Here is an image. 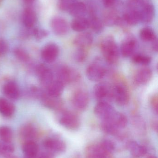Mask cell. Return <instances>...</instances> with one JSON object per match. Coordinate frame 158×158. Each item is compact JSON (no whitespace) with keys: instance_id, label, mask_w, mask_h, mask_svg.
<instances>
[{"instance_id":"6da1fadb","label":"cell","mask_w":158,"mask_h":158,"mask_svg":"<svg viewBox=\"0 0 158 158\" xmlns=\"http://www.w3.org/2000/svg\"><path fill=\"white\" fill-rule=\"evenodd\" d=\"M100 47L107 63L113 64L117 62L119 57L120 50L113 37L108 36L105 37L101 42Z\"/></svg>"},{"instance_id":"7a4b0ae2","label":"cell","mask_w":158,"mask_h":158,"mask_svg":"<svg viewBox=\"0 0 158 158\" xmlns=\"http://www.w3.org/2000/svg\"><path fill=\"white\" fill-rule=\"evenodd\" d=\"M56 77L58 81L64 85L68 84L73 83L79 81L80 74L75 69L66 65H61L56 70Z\"/></svg>"},{"instance_id":"3957f363","label":"cell","mask_w":158,"mask_h":158,"mask_svg":"<svg viewBox=\"0 0 158 158\" xmlns=\"http://www.w3.org/2000/svg\"><path fill=\"white\" fill-rule=\"evenodd\" d=\"M130 100L128 88L122 82H117L112 86V100L121 106L128 105Z\"/></svg>"},{"instance_id":"277c9868","label":"cell","mask_w":158,"mask_h":158,"mask_svg":"<svg viewBox=\"0 0 158 158\" xmlns=\"http://www.w3.org/2000/svg\"><path fill=\"white\" fill-rule=\"evenodd\" d=\"M106 72L105 66L99 61H96L87 67L86 75L90 81L98 82L104 78Z\"/></svg>"},{"instance_id":"5b68a950","label":"cell","mask_w":158,"mask_h":158,"mask_svg":"<svg viewBox=\"0 0 158 158\" xmlns=\"http://www.w3.org/2000/svg\"><path fill=\"white\" fill-rule=\"evenodd\" d=\"M58 121L62 126L71 131L78 130L80 125L79 117L73 112L68 110L62 111Z\"/></svg>"},{"instance_id":"8992f818","label":"cell","mask_w":158,"mask_h":158,"mask_svg":"<svg viewBox=\"0 0 158 158\" xmlns=\"http://www.w3.org/2000/svg\"><path fill=\"white\" fill-rule=\"evenodd\" d=\"M93 95L99 102H108L112 100V86L107 83H98L94 87Z\"/></svg>"},{"instance_id":"52a82bcc","label":"cell","mask_w":158,"mask_h":158,"mask_svg":"<svg viewBox=\"0 0 158 158\" xmlns=\"http://www.w3.org/2000/svg\"><path fill=\"white\" fill-rule=\"evenodd\" d=\"M71 103L73 107L79 111H83L87 108L89 103V96L85 90L79 89L72 95Z\"/></svg>"},{"instance_id":"ba28073f","label":"cell","mask_w":158,"mask_h":158,"mask_svg":"<svg viewBox=\"0 0 158 158\" xmlns=\"http://www.w3.org/2000/svg\"><path fill=\"white\" fill-rule=\"evenodd\" d=\"M43 146L46 151L53 154H59L66 151V144L62 140L55 138L45 139L43 143Z\"/></svg>"},{"instance_id":"9c48e42d","label":"cell","mask_w":158,"mask_h":158,"mask_svg":"<svg viewBox=\"0 0 158 158\" xmlns=\"http://www.w3.org/2000/svg\"><path fill=\"white\" fill-rule=\"evenodd\" d=\"M59 53V48L57 44L54 43L48 44L42 49L41 57L45 63H52L56 60Z\"/></svg>"},{"instance_id":"30bf717a","label":"cell","mask_w":158,"mask_h":158,"mask_svg":"<svg viewBox=\"0 0 158 158\" xmlns=\"http://www.w3.org/2000/svg\"><path fill=\"white\" fill-rule=\"evenodd\" d=\"M110 154L100 143L90 145L86 148L85 150L86 158H111Z\"/></svg>"},{"instance_id":"8fae6325","label":"cell","mask_w":158,"mask_h":158,"mask_svg":"<svg viewBox=\"0 0 158 158\" xmlns=\"http://www.w3.org/2000/svg\"><path fill=\"white\" fill-rule=\"evenodd\" d=\"M116 111L107 102H98L94 107L95 114L102 120L109 118Z\"/></svg>"},{"instance_id":"7c38bea8","label":"cell","mask_w":158,"mask_h":158,"mask_svg":"<svg viewBox=\"0 0 158 158\" xmlns=\"http://www.w3.org/2000/svg\"><path fill=\"white\" fill-rule=\"evenodd\" d=\"M153 73L148 68H143L136 71L133 77V82L135 85L142 86L149 82L152 79Z\"/></svg>"},{"instance_id":"4fadbf2b","label":"cell","mask_w":158,"mask_h":158,"mask_svg":"<svg viewBox=\"0 0 158 158\" xmlns=\"http://www.w3.org/2000/svg\"><path fill=\"white\" fill-rule=\"evenodd\" d=\"M36 71L41 83L44 86L47 87L53 81V73L49 68L45 65L41 64L38 65Z\"/></svg>"},{"instance_id":"5bb4252c","label":"cell","mask_w":158,"mask_h":158,"mask_svg":"<svg viewBox=\"0 0 158 158\" xmlns=\"http://www.w3.org/2000/svg\"><path fill=\"white\" fill-rule=\"evenodd\" d=\"M137 46V42L132 36H128L124 39L121 45L120 52L124 57H128L133 55Z\"/></svg>"},{"instance_id":"9a60e30c","label":"cell","mask_w":158,"mask_h":158,"mask_svg":"<svg viewBox=\"0 0 158 158\" xmlns=\"http://www.w3.org/2000/svg\"><path fill=\"white\" fill-rule=\"evenodd\" d=\"M51 27L54 33L58 36L66 35L68 31L67 22L60 17H55L51 21Z\"/></svg>"},{"instance_id":"2e32d148","label":"cell","mask_w":158,"mask_h":158,"mask_svg":"<svg viewBox=\"0 0 158 158\" xmlns=\"http://www.w3.org/2000/svg\"><path fill=\"white\" fill-rule=\"evenodd\" d=\"M93 37L90 32H82L76 36L73 41L74 45L77 48L86 49L89 48L93 43Z\"/></svg>"},{"instance_id":"e0dca14e","label":"cell","mask_w":158,"mask_h":158,"mask_svg":"<svg viewBox=\"0 0 158 158\" xmlns=\"http://www.w3.org/2000/svg\"><path fill=\"white\" fill-rule=\"evenodd\" d=\"M40 98L45 106L51 109H60L63 105V102L59 97L55 98L50 96L46 92H43Z\"/></svg>"},{"instance_id":"ac0fdd59","label":"cell","mask_w":158,"mask_h":158,"mask_svg":"<svg viewBox=\"0 0 158 158\" xmlns=\"http://www.w3.org/2000/svg\"><path fill=\"white\" fill-rule=\"evenodd\" d=\"M3 93L9 99L16 100L20 95V91L17 84L15 82H7L3 87Z\"/></svg>"},{"instance_id":"d6986e66","label":"cell","mask_w":158,"mask_h":158,"mask_svg":"<svg viewBox=\"0 0 158 158\" xmlns=\"http://www.w3.org/2000/svg\"><path fill=\"white\" fill-rule=\"evenodd\" d=\"M24 158H36L39 151V147L33 140L26 141L22 146Z\"/></svg>"},{"instance_id":"ffe728a7","label":"cell","mask_w":158,"mask_h":158,"mask_svg":"<svg viewBox=\"0 0 158 158\" xmlns=\"http://www.w3.org/2000/svg\"><path fill=\"white\" fill-rule=\"evenodd\" d=\"M126 147L131 155L135 157H142L147 152V149L146 147L139 144L135 141H130L126 144Z\"/></svg>"},{"instance_id":"44dd1931","label":"cell","mask_w":158,"mask_h":158,"mask_svg":"<svg viewBox=\"0 0 158 158\" xmlns=\"http://www.w3.org/2000/svg\"><path fill=\"white\" fill-rule=\"evenodd\" d=\"M15 108L13 103L6 98H0V114L5 118H10L15 113Z\"/></svg>"},{"instance_id":"7402d4cb","label":"cell","mask_w":158,"mask_h":158,"mask_svg":"<svg viewBox=\"0 0 158 158\" xmlns=\"http://www.w3.org/2000/svg\"><path fill=\"white\" fill-rule=\"evenodd\" d=\"M22 21L26 27L28 29L33 27L37 21V15L35 11L31 8H26L23 13Z\"/></svg>"},{"instance_id":"603a6c76","label":"cell","mask_w":158,"mask_h":158,"mask_svg":"<svg viewBox=\"0 0 158 158\" xmlns=\"http://www.w3.org/2000/svg\"><path fill=\"white\" fill-rule=\"evenodd\" d=\"M68 11L70 15L75 17H83L86 14L87 7L83 2L74 1L70 6Z\"/></svg>"},{"instance_id":"cb8c5ba5","label":"cell","mask_w":158,"mask_h":158,"mask_svg":"<svg viewBox=\"0 0 158 158\" xmlns=\"http://www.w3.org/2000/svg\"><path fill=\"white\" fill-rule=\"evenodd\" d=\"M141 22L149 23L153 20L155 16L154 6L149 3L146 2L140 12Z\"/></svg>"},{"instance_id":"d4e9b609","label":"cell","mask_w":158,"mask_h":158,"mask_svg":"<svg viewBox=\"0 0 158 158\" xmlns=\"http://www.w3.org/2000/svg\"><path fill=\"white\" fill-rule=\"evenodd\" d=\"M64 86L65 85L59 81H53L47 86L46 93L53 97H59L64 91Z\"/></svg>"},{"instance_id":"484cf974","label":"cell","mask_w":158,"mask_h":158,"mask_svg":"<svg viewBox=\"0 0 158 158\" xmlns=\"http://www.w3.org/2000/svg\"><path fill=\"white\" fill-rule=\"evenodd\" d=\"M20 136L26 141L33 140L37 135V131L33 125L27 124L21 127L19 131Z\"/></svg>"},{"instance_id":"4316f807","label":"cell","mask_w":158,"mask_h":158,"mask_svg":"<svg viewBox=\"0 0 158 158\" xmlns=\"http://www.w3.org/2000/svg\"><path fill=\"white\" fill-rule=\"evenodd\" d=\"M123 20L126 24L135 26L141 22L140 13L135 10L129 9L123 16Z\"/></svg>"},{"instance_id":"83f0119b","label":"cell","mask_w":158,"mask_h":158,"mask_svg":"<svg viewBox=\"0 0 158 158\" xmlns=\"http://www.w3.org/2000/svg\"><path fill=\"white\" fill-rule=\"evenodd\" d=\"M107 119L111 121L119 130L125 128L128 124V119L126 116L123 113L117 111Z\"/></svg>"},{"instance_id":"f1b7e54d","label":"cell","mask_w":158,"mask_h":158,"mask_svg":"<svg viewBox=\"0 0 158 158\" xmlns=\"http://www.w3.org/2000/svg\"><path fill=\"white\" fill-rule=\"evenodd\" d=\"M71 28L78 32H83L89 28L88 19L84 17L76 18L71 23Z\"/></svg>"},{"instance_id":"f546056e","label":"cell","mask_w":158,"mask_h":158,"mask_svg":"<svg viewBox=\"0 0 158 158\" xmlns=\"http://www.w3.org/2000/svg\"><path fill=\"white\" fill-rule=\"evenodd\" d=\"M101 128L104 132L109 135H116L118 134L119 129L109 119L102 120Z\"/></svg>"},{"instance_id":"4dcf8cb0","label":"cell","mask_w":158,"mask_h":158,"mask_svg":"<svg viewBox=\"0 0 158 158\" xmlns=\"http://www.w3.org/2000/svg\"><path fill=\"white\" fill-rule=\"evenodd\" d=\"M89 27H91L92 30L96 33L102 32L104 29L102 21L94 14H91L90 20H89Z\"/></svg>"},{"instance_id":"1f68e13d","label":"cell","mask_w":158,"mask_h":158,"mask_svg":"<svg viewBox=\"0 0 158 158\" xmlns=\"http://www.w3.org/2000/svg\"><path fill=\"white\" fill-rule=\"evenodd\" d=\"M140 38L144 42H152L156 39V33L150 27H145L142 29L140 31Z\"/></svg>"},{"instance_id":"d6a6232c","label":"cell","mask_w":158,"mask_h":158,"mask_svg":"<svg viewBox=\"0 0 158 158\" xmlns=\"http://www.w3.org/2000/svg\"><path fill=\"white\" fill-rule=\"evenodd\" d=\"M122 21L120 18L114 12H109L105 15L104 23L108 26L121 24Z\"/></svg>"},{"instance_id":"836d02e7","label":"cell","mask_w":158,"mask_h":158,"mask_svg":"<svg viewBox=\"0 0 158 158\" xmlns=\"http://www.w3.org/2000/svg\"><path fill=\"white\" fill-rule=\"evenodd\" d=\"M15 150V147L11 141H2L0 142V154L7 156L11 155Z\"/></svg>"},{"instance_id":"e575fe53","label":"cell","mask_w":158,"mask_h":158,"mask_svg":"<svg viewBox=\"0 0 158 158\" xmlns=\"http://www.w3.org/2000/svg\"><path fill=\"white\" fill-rule=\"evenodd\" d=\"M13 133L11 128L8 126H0V140L2 141H11Z\"/></svg>"},{"instance_id":"d590c367","label":"cell","mask_w":158,"mask_h":158,"mask_svg":"<svg viewBox=\"0 0 158 158\" xmlns=\"http://www.w3.org/2000/svg\"><path fill=\"white\" fill-rule=\"evenodd\" d=\"M132 61L137 64L147 65L151 62V58L148 56L143 54H135L133 56Z\"/></svg>"},{"instance_id":"8d00e7d4","label":"cell","mask_w":158,"mask_h":158,"mask_svg":"<svg viewBox=\"0 0 158 158\" xmlns=\"http://www.w3.org/2000/svg\"><path fill=\"white\" fill-rule=\"evenodd\" d=\"M100 144L110 154L116 151L117 148L116 142L111 139H104Z\"/></svg>"},{"instance_id":"74e56055","label":"cell","mask_w":158,"mask_h":158,"mask_svg":"<svg viewBox=\"0 0 158 158\" xmlns=\"http://www.w3.org/2000/svg\"><path fill=\"white\" fill-rule=\"evenodd\" d=\"M14 54L16 58L22 62H27L29 60V56L26 51L22 48H16L14 50Z\"/></svg>"},{"instance_id":"f35d334b","label":"cell","mask_w":158,"mask_h":158,"mask_svg":"<svg viewBox=\"0 0 158 158\" xmlns=\"http://www.w3.org/2000/svg\"><path fill=\"white\" fill-rule=\"evenodd\" d=\"M87 56V52L86 49L77 48V51L74 54V59L75 61L79 63H82L86 60Z\"/></svg>"},{"instance_id":"ab89813d","label":"cell","mask_w":158,"mask_h":158,"mask_svg":"<svg viewBox=\"0 0 158 158\" xmlns=\"http://www.w3.org/2000/svg\"><path fill=\"white\" fill-rule=\"evenodd\" d=\"M31 34L34 36V38L37 40H41L47 37L48 32L45 30L43 29L35 28L31 31Z\"/></svg>"},{"instance_id":"60d3db41","label":"cell","mask_w":158,"mask_h":158,"mask_svg":"<svg viewBox=\"0 0 158 158\" xmlns=\"http://www.w3.org/2000/svg\"><path fill=\"white\" fill-rule=\"evenodd\" d=\"M75 1L72 0H60L58 3V6L61 10L63 11L68 10L71 4Z\"/></svg>"},{"instance_id":"b9f144b4","label":"cell","mask_w":158,"mask_h":158,"mask_svg":"<svg viewBox=\"0 0 158 158\" xmlns=\"http://www.w3.org/2000/svg\"><path fill=\"white\" fill-rule=\"evenodd\" d=\"M150 105L151 107L154 110V112L156 114H158V98L157 95H154L151 98L150 100Z\"/></svg>"},{"instance_id":"7bdbcfd3","label":"cell","mask_w":158,"mask_h":158,"mask_svg":"<svg viewBox=\"0 0 158 158\" xmlns=\"http://www.w3.org/2000/svg\"><path fill=\"white\" fill-rule=\"evenodd\" d=\"M8 50V44L5 41L0 40V56L6 53Z\"/></svg>"},{"instance_id":"ee69618b","label":"cell","mask_w":158,"mask_h":158,"mask_svg":"<svg viewBox=\"0 0 158 158\" xmlns=\"http://www.w3.org/2000/svg\"><path fill=\"white\" fill-rule=\"evenodd\" d=\"M53 155L49 151L45 150L41 152H39L36 158H54Z\"/></svg>"},{"instance_id":"f6af8a7d","label":"cell","mask_w":158,"mask_h":158,"mask_svg":"<svg viewBox=\"0 0 158 158\" xmlns=\"http://www.w3.org/2000/svg\"><path fill=\"white\" fill-rule=\"evenodd\" d=\"M103 4L106 7H111L116 3V0H102Z\"/></svg>"},{"instance_id":"bcb514c9","label":"cell","mask_w":158,"mask_h":158,"mask_svg":"<svg viewBox=\"0 0 158 158\" xmlns=\"http://www.w3.org/2000/svg\"><path fill=\"white\" fill-rule=\"evenodd\" d=\"M158 42L157 40L153 42L152 48H153V50L155 51V52H157L158 51Z\"/></svg>"},{"instance_id":"7dc6e473","label":"cell","mask_w":158,"mask_h":158,"mask_svg":"<svg viewBox=\"0 0 158 158\" xmlns=\"http://www.w3.org/2000/svg\"><path fill=\"white\" fill-rule=\"evenodd\" d=\"M6 158H18L15 156H12V155H8L5 156Z\"/></svg>"},{"instance_id":"c3c4849f","label":"cell","mask_w":158,"mask_h":158,"mask_svg":"<svg viewBox=\"0 0 158 158\" xmlns=\"http://www.w3.org/2000/svg\"><path fill=\"white\" fill-rule=\"evenodd\" d=\"M24 2L27 3H32L34 2V0H23Z\"/></svg>"},{"instance_id":"681fc988","label":"cell","mask_w":158,"mask_h":158,"mask_svg":"<svg viewBox=\"0 0 158 158\" xmlns=\"http://www.w3.org/2000/svg\"><path fill=\"white\" fill-rule=\"evenodd\" d=\"M147 158H157V157H156V156H149L147 157Z\"/></svg>"},{"instance_id":"f907efd6","label":"cell","mask_w":158,"mask_h":158,"mask_svg":"<svg viewBox=\"0 0 158 158\" xmlns=\"http://www.w3.org/2000/svg\"><path fill=\"white\" fill-rule=\"evenodd\" d=\"M72 1H75V0H72Z\"/></svg>"}]
</instances>
